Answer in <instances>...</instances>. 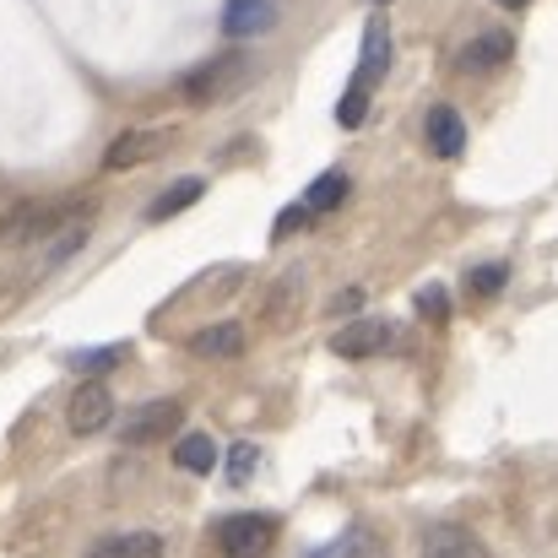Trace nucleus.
<instances>
[{
	"instance_id": "nucleus-13",
	"label": "nucleus",
	"mask_w": 558,
	"mask_h": 558,
	"mask_svg": "<svg viewBox=\"0 0 558 558\" xmlns=\"http://www.w3.org/2000/svg\"><path fill=\"white\" fill-rule=\"evenodd\" d=\"M510 54H515V38H510L505 27H488V33H477V38L466 44L461 65H466V71H494V65H505Z\"/></svg>"
},
{
	"instance_id": "nucleus-25",
	"label": "nucleus",
	"mask_w": 558,
	"mask_h": 558,
	"mask_svg": "<svg viewBox=\"0 0 558 558\" xmlns=\"http://www.w3.org/2000/svg\"><path fill=\"white\" fill-rule=\"evenodd\" d=\"M76 244H82V228H71L65 239H54V250L44 255V266H60V260H71V255H76Z\"/></svg>"
},
{
	"instance_id": "nucleus-4",
	"label": "nucleus",
	"mask_w": 558,
	"mask_h": 558,
	"mask_svg": "<svg viewBox=\"0 0 558 558\" xmlns=\"http://www.w3.org/2000/svg\"><path fill=\"white\" fill-rule=\"evenodd\" d=\"M174 423H185V401H180V396H158V401L136 407V412L120 423V439H125V445H147V439L169 434Z\"/></svg>"
},
{
	"instance_id": "nucleus-19",
	"label": "nucleus",
	"mask_w": 558,
	"mask_h": 558,
	"mask_svg": "<svg viewBox=\"0 0 558 558\" xmlns=\"http://www.w3.org/2000/svg\"><path fill=\"white\" fill-rule=\"evenodd\" d=\"M125 359H131V348H87V353H71L65 364L82 374H109V369H120Z\"/></svg>"
},
{
	"instance_id": "nucleus-21",
	"label": "nucleus",
	"mask_w": 558,
	"mask_h": 558,
	"mask_svg": "<svg viewBox=\"0 0 558 558\" xmlns=\"http://www.w3.org/2000/svg\"><path fill=\"white\" fill-rule=\"evenodd\" d=\"M364 114H369V87H359V82H353V87L342 93V104H337V125H342V131H359V125H364Z\"/></svg>"
},
{
	"instance_id": "nucleus-9",
	"label": "nucleus",
	"mask_w": 558,
	"mask_h": 558,
	"mask_svg": "<svg viewBox=\"0 0 558 558\" xmlns=\"http://www.w3.org/2000/svg\"><path fill=\"white\" fill-rule=\"evenodd\" d=\"M277 27V5L271 0H228L222 5V33L228 38H255Z\"/></svg>"
},
{
	"instance_id": "nucleus-20",
	"label": "nucleus",
	"mask_w": 558,
	"mask_h": 558,
	"mask_svg": "<svg viewBox=\"0 0 558 558\" xmlns=\"http://www.w3.org/2000/svg\"><path fill=\"white\" fill-rule=\"evenodd\" d=\"M255 466H260V445L239 439V445L228 450V483H233V488H244V483L255 477Z\"/></svg>"
},
{
	"instance_id": "nucleus-10",
	"label": "nucleus",
	"mask_w": 558,
	"mask_h": 558,
	"mask_svg": "<svg viewBox=\"0 0 558 558\" xmlns=\"http://www.w3.org/2000/svg\"><path fill=\"white\" fill-rule=\"evenodd\" d=\"M169 147V131H125V136H114V147H109V169L120 174V169H136V163H147L153 153H163Z\"/></svg>"
},
{
	"instance_id": "nucleus-27",
	"label": "nucleus",
	"mask_w": 558,
	"mask_h": 558,
	"mask_svg": "<svg viewBox=\"0 0 558 558\" xmlns=\"http://www.w3.org/2000/svg\"><path fill=\"white\" fill-rule=\"evenodd\" d=\"M499 5H505V11H521V5H532V0H499Z\"/></svg>"
},
{
	"instance_id": "nucleus-12",
	"label": "nucleus",
	"mask_w": 558,
	"mask_h": 558,
	"mask_svg": "<svg viewBox=\"0 0 558 558\" xmlns=\"http://www.w3.org/2000/svg\"><path fill=\"white\" fill-rule=\"evenodd\" d=\"M423 558H488L483 543L466 526H428L423 532Z\"/></svg>"
},
{
	"instance_id": "nucleus-6",
	"label": "nucleus",
	"mask_w": 558,
	"mask_h": 558,
	"mask_svg": "<svg viewBox=\"0 0 558 558\" xmlns=\"http://www.w3.org/2000/svg\"><path fill=\"white\" fill-rule=\"evenodd\" d=\"M423 136H428V153H434V158H461V153H466V120H461L450 104H434V109H428Z\"/></svg>"
},
{
	"instance_id": "nucleus-14",
	"label": "nucleus",
	"mask_w": 558,
	"mask_h": 558,
	"mask_svg": "<svg viewBox=\"0 0 558 558\" xmlns=\"http://www.w3.org/2000/svg\"><path fill=\"white\" fill-rule=\"evenodd\" d=\"M304 558H385V548H379V537L369 526H348L342 537H331L320 548H304Z\"/></svg>"
},
{
	"instance_id": "nucleus-15",
	"label": "nucleus",
	"mask_w": 558,
	"mask_h": 558,
	"mask_svg": "<svg viewBox=\"0 0 558 558\" xmlns=\"http://www.w3.org/2000/svg\"><path fill=\"white\" fill-rule=\"evenodd\" d=\"M87 558H163V537L158 532H114Z\"/></svg>"
},
{
	"instance_id": "nucleus-2",
	"label": "nucleus",
	"mask_w": 558,
	"mask_h": 558,
	"mask_svg": "<svg viewBox=\"0 0 558 558\" xmlns=\"http://www.w3.org/2000/svg\"><path fill=\"white\" fill-rule=\"evenodd\" d=\"M217 543H222L228 558H266L271 543H277V521L271 515H228Z\"/></svg>"
},
{
	"instance_id": "nucleus-11",
	"label": "nucleus",
	"mask_w": 558,
	"mask_h": 558,
	"mask_svg": "<svg viewBox=\"0 0 558 558\" xmlns=\"http://www.w3.org/2000/svg\"><path fill=\"white\" fill-rule=\"evenodd\" d=\"M190 353H195V359H206V364L239 359V353H244V326L217 320V326H206V331H195V337H190Z\"/></svg>"
},
{
	"instance_id": "nucleus-17",
	"label": "nucleus",
	"mask_w": 558,
	"mask_h": 558,
	"mask_svg": "<svg viewBox=\"0 0 558 558\" xmlns=\"http://www.w3.org/2000/svg\"><path fill=\"white\" fill-rule=\"evenodd\" d=\"M201 190H206L201 180H180V185H169L158 201H153V206H147V222H169V217H180L185 206H195V201H201Z\"/></svg>"
},
{
	"instance_id": "nucleus-8",
	"label": "nucleus",
	"mask_w": 558,
	"mask_h": 558,
	"mask_svg": "<svg viewBox=\"0 0 558 558\" xmlns=\"http://www.w3.org/2000/svg\"><path fill=\"white\" fill-rule=\"evenodd\" d=\"M385 71H390V22L385 16H369V27H364V60H359V87H379L385 82Z\"/></svg>"
},
{
	"instance_id": "nucleus-23",
	"label": "nucleus",
	"mask_w": 558,
	"mask_h": 558,
	"mask_svg": "<svg viewBox=\"0 0 558 558\" xmlns=\"http://www.w3.org/2000/svg\"><path fill=\"white\" fill-rule=\"evenodd\" d=\"M417 315H423L428 326H445V320H450V299H445V288H423V293H417Z\"/></svg>"
},
{
	"instance_id": "nucleus-3",
	"label": "nucleus",
	"mask_w": 558,
	"mask_h": 558,
	"mask_svg": "<svg viewBox=\"0 0 558 558\" xmlns=\"http://www.w3.org/2000/svg\"><path fill=\"white\" fill-rule=\"evenodd\" d=\"M65 423H71L76 434L109 428V423H114V390H109L104 379H82L76 396H71V407H65Z\"/></svg>"
},
{
	"instance_id": "nucleus-7",
	"label": "nucleus",
	"mask_w": 558,
	"mask_h": 558,
	"mask_svg": "<svg viewBox=\"0 0 558 558\" xmlns=\"http://www.w3.org/2000/svg\"><path fill=\"white\" fill-rule=\"evenodd\" d=\"M390 326L385 320H353V326H342L337 337H331V353L337 359H374V353H385L390 348Z\"/></svg>"
},
{
	"instance_id": "nucleus-1",
	"label": "nucleus",
	"mask_w": 558,
	"mask_h": 558,
	"mask_svg": "<svg viewBox=\"0 0 558 558\" xmlns=\"http://www.w3.org/2000/svg\"><path fill=\"white\" fill-rule=\"evenodd\" d=\"M76 206H54V201H27V206H16V211H5L0 217V244H33V239H44V233H54L65 217H71Z\"/></svg>"
},
{
	"instance_id": "nucleus-24",
	"label": "nucleus",
	"mask_w": 558,
	"mask_h": 558,
	"mask_svg": "<svg viewBox=\"0 0 558 558\" xmlns=\"http://www.w3.org/2000/svg\"><path fill=\"white\" fill-rule=\"evenodd\" d=\"M315 211H310V201H299V206H288L282 217H277V228H271V239H288V233H299L304 222H310Z\"/></svg>"
},
{
	"instance_id": "nucleus-22",
	"label": "nucleus",
	"mask_w": 558,
	"mask_h": 558,
	"mask_svg": "<svg viewBox=\"0 0 558 558\" xmlns=\"http://www.w3.org/2000/svg\"><path fill=\"white\" fill-rule=\"evenodd\" d=\"M505 282H510L505 266H472V271H466V293H477V299H494Z\"/></svg>"
},
{
	"instance_id": "nucleus-18",
	"label": "nucleus",
	"mask_w": 558,
	"mask_h": 558,
	"mask_svg": "<svg viewBox=\"0 0 558 558\" xmlns=\"http://www.w3.org/2000/svg\"><path fill=\"white\" fill-rule=\"evenodd\" d=\"M304 201H310V211H337V206L348 201V174H342V169L320 174L315 185L304 190Z\"/></svg>"
},
{
	"instance_id": "nucleus-26",
	"label": "nucleus",
	"mask_w": 558,
	"mask_h": 558,
	"mask_svg": "<svg viewBox=\"0 0 558 558\" xmlns=\"http://www.w3.org/2000/svg\"><path fill=\"white\" fill-rule=\"evenodd\" d=\"M331 310H337V315H353V310H364V288H342Z\"/></svg>"
},
{
	"instance_id": "nucleus-5",
	"label": "nucleus",
	"mask_w": 558,
	"mask_h": 558,
	"mask_svg": "<svg viewBox=\"0 0 558 558\" xmlns=\"http://www.w3.org/2000/svg\"><path fill=\"white\" fill-rule=\"evenodd\" d=\"M244 71H250V60H244V54H222V60H211V65L190 71L185 82H180V93H185L190 104H206V98H217L222 87H233Z\"/></svg>"
},
{
	"instance_id": "nucleus-16",
	"label": "nucleus",
	"mask_w": 558,
	"mask_h": 558,
	"mask_svg": "<svg viewBox=\"0 0 558 558\" xmlns=\"http://www.w3.org/2000/svg\"><path fill=\"white\" fill-rule=\"evenodd\" d=\"M174 466L190 472V477H211V472H217V445H211L206 434H185V439L174 445Z\"/></svg>"
}]
</instances>
